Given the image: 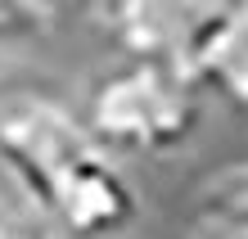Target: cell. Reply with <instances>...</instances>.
Listing matches in <instances>:
<instances>
[{"label": "cell", "mask_w": 248, "mask_h": 239, "mask_svg": "<svg viewBox=\"0 0 248 239\" xmlns=\"http://www.w3.org/2000/svg\"><path fill=\"white\" fill-rule=\"evenodd\" d=\"M199 212H203V221L248 230V162H239V167H230L221 176H212V181L203 185Z\"/></svg>", "instance_id": "6"}, {"label": "cell", "mask_w": 248, "mask_h": 239, "mask_svg": "<svg viewBox=\"0 0 248 239\" xmlns=\"http://www.w3.org/2000/svg\"><path fill=\"white\" fill-rule=\"evenodd\" d=\"M199 91L189 72L171 64L122 59L113 72H99L81 104V127L104 154H171L199 127Z\"/></svg>", "instance_id": "1"}, {"label": "cell", "mask_w": 248, "mask_h": 239, "mask_svg": "<svg viewBox=\"0 0 248 239\" xmlns=\"http://www.w3.org/2000/svg\"><path fill=\"white\" fill-rule=\"evenodd\" d=\"M50 239H59V235H54V230H50Z\"/></svg>", "instance_id": "9"}, {"label": "cell", "mask_w": 248, "mask_h": 239, "mask_svg": "<svg viewBox=\"0 0 248 239\" xmlns=\"http://www.w3.org/2000/svg\"><path fill=\"white\" fill-rule=\"evenodd\" d=\"M194 239H248V230H239V226H217V221H203V226L194 230Z\"/></svg>", "instance_id": "8"}, {"label": "cell", "mask_w": 248, "mask_h": 239, "mask_svg": "<svg viewBox=\"0 0 248 239\" xmlns=\"http://www.w3.org/2000/svg\"><path fill=\"white\" fill-rule=\"evenodd\" d=\"M95 149L99 144L81 127V113H72L63 99L41 91H18L0 99V172L36 217L59 190V181Z\"/></svg>", "instance_id": "2"}, {"label": "cell", "mask_w": 248, "mask_h": 239, "mask_svg": "<svg viewBox=\"0 0 248 239\" xmlns=\"http://www.w3.org/2000/svg\"><path fill=\"white\" fill-rule=\"evenodd\" d=\"M208 5H113L104 9V23L118 41L122 59H144V64H171L189 72L199 41V23Z\"/></svg>", "instance_id": "4"}, {"label": "cell", "mask_w": 248, "mask_h": 239, "mask_svg": "<svg viewBox=\"0 0 248 239\" xmlns=\"http://www.w3.org/2000/svg\"><path fill=\"white\" fill-rule=\"evenodd\" d=\"M136 207L140 203H136V190L126 185V176L113 167L104 149H95L59 181L50 203L41 207V221L59 239H108L136 221Z\"/></svg>", "instance_id": "3"}, {"label": "cell", "mask_w": 248, "mask_h": 239, "mask_svg": "<svg viewBox=\"0 0 248 239\" xmlns=\"http://www.w3.org/2000/svg\"><path fill=\"white\" fill-rule=\"evenodd\" d=\"M189 77L248 113V5H208Z\"/></svg>", "instance_id": "5"}, {"label": "cell", "mask_w": 248, "mask_h": 239, "mask_svg": "<svg viewBox=\"0 0 248 239\" xmlns=\"http://www.w3.org/2000/svg\"><path fill=\"white\" fill-rule=\"evenodd\" d=\"M32 27H41V9H27V5H0V41L27 36Z\"/></svg>", "instance_id": "7"}]
</instances>
